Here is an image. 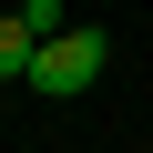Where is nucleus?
<instances>
[{
  "mask_svg": "<svg viewBox=\"0 0 153 153\" xmlns=\"http://www.w3.org/2000/svg\"><path fill=\"white\" fill-rule=\"evenodd\" d=\"M102 61H112V31H82V21H71L61 41H41V51H31V92H41V102L92 92V82H102Z\"/></svg>",
  "mask_w": 153,
  "mask_h": 153,
  "instance_id": "1",
  "label": "nucleus"
},
{
  "mask_svg": "<svg viewBox=\"0 0 153 153\" xmlns=\"http://www.w3.org/2000/svg\"><path fill=\"white\" fill-rule=\"evenodd\" d=\"M31 51H41L31 21H21V10H0V82H31Z\"/></svg>",
  "mask_w": 153,
  "mask_h": 153,
  "instance_id": "2",
  "label": "nucleus"
}]
</instances>
